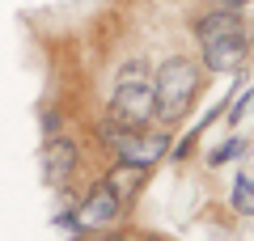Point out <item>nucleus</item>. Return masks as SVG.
I'll return each instance as SVG.
<instances>
[{
  "label": "nucleus",
  "instance_id": "obj_1",
  "mask_svg": "<svg viewBox=\"0 0 254 241\" xmlns=\"http://www.w3.org/2000/svg\"><path fill=\"white\" fill-rule=\"evenodd\" d=\"M195 38H199V55L203 68L212 72H237L250 51V34H246V21L233 9H212L195 21Z\"/></svg>",
  "mask_w": 254,
  "mask_h": 241
},
{
  "label": "nucleus",
  "instance_id": "obj_2",
  "mask_svg": "<svg viewBox=\"0 0 254 241\" xmlns=\"http://www.w3.org/2000/svg\"><path fill=\"white\" fill-rule=\"evenodd\" d=\"M195 93H199V63L187 60V55H174L157 68L153 76V115L157 123L174 127L190 115L195 106Z\"/></svg>",
  "mask_w": 254,
  "mask_h": 241
},
{
  "label": "nucleus",
  "instance_id": "obj_3",
  "mask_svg": "<svg viewBox=\"0 0 254 241\" xmlns=\"http://www.w3.org/2000/svg\"><path fill=\"white\" fill-rule=\"evenodd\" d=\"M110 119L127 127H148L153 123V76H148V63L131 60L119 72V85L110 93Z\"/></svg>",
  "mask_w": 254,
  "mask_h": 241
},
{
  "label": "nucleus",
  "instance_id": "obj_4",
  "mask_svg": "<svg viewBox=\"0 0 254 241\" xmlns=\"http://www.w3.org/2000/svg\"><path fill=\"white\" fill-rule=\"evenodd\" d=\"M102 144L115 148L119 161H136V165H148L153 170L157 161L170 152V135L165 131H148V127H127V123H102Z\"/></svg>",
  "mask_w": 254,
  "mask_h": 241
},
{
  "label": "nucleus",
  "instance_id": "obj_5",
  "mask_svg": "<svg viewBox=\"0 0 254 241\" xmlns=\"http://www.w3.org/2000/svg\"><path fill=\"white\" fill-rule=\"evenodd\" d=\"M119 212H123V199H119L106 182H98V186L85 195V203L76 207L72 220H76V229H106V224L119 220Z\"/></svg>",
  "mask_w": 254,
  "mask_h": 241
},
{
  "label": "nucleus",
  "instance_id": "obj_6",
  "mask_svg": "<svg viewBox=\"0 0 254 241\" xmlns=\"http://www.w3.org/2000/svg\"><path fill=\"white\" fill-rule=\"evenodd\" d=\"M76 161H81V152H76V144L72 140H51L47 144V157H43V170H47V182L51 186H68L72 182V174H76Z\"/></svg>",
  "mask_w": 254,
  "mask_h": 241
},
{
  "label": "nucleus",
  "instance_id": "obj_7",
  "mask_svg": "<svg viewBox=\"0 0 254 241\" xmlns=\"http://www.w3.org/2000/svg\"><path fill=\"white\" fill-rule=\"evenodd\" d=\"M144 178H148V165H136V161H115V165H110V174H106L102 182H106V186L127 203V199H136V195H140Z\"/></svg>",
  "mask_w": 254,
  "mask_h": 241
},
{
  "label": "nucleus",
  "instance_id": "obj_8",
  "mask_svg": "<svg viewBox=\"0 0 254 241\" xmlns=\"http://www.w3.org/2000/svg\"><path fill=\"white\" fill-rule=\"evenodd\" d=\"M233 212H242V216H254V178H246V174H237V182H233Z\"/></svg>",
  "mask_w": 254,
  "mask_h": 241
},
{
  "label": "nucleus",
  "instance_id": "obj_9",
  "mask_svg": "<svg viewBox=\"0 0 254 241\" xmlns=\"http://www.w3.org/2000/svg\"><path fill=\"white\" fill-rule=\"evenodd\" d=\"M237 152H242V140H229L225 148H216V152H212V165H225V161H233Z\"/></svg>",
  "mask_w": 254,
  "mask_h": 241
},
{
  "label": "nucleus",
  "instance_id": "obj_10",
  "mask_svg": "<svg viewBox=\"0 0 254 241\" xmlns=\"http://www.w3.org/2000/svg\"><path fill=\"white\" fill-rule=\"evenodd\" d=\"M250 106H254V89H246V93H242V102L233 106V123H237V119H242V115H246Z\"/></svg>",
  "mask_w": 254,
  "mask_h": 241
},
{
  "label": "nucleus",
  "instance_id": "obj_11",
  "mask_svg": "<svg viewBox=\"0 0 254 241\" xmlns=\"http://www.w3.org/2000/svg\"><path fill=\"white\" fill-rule=\"evenodd\" d=\"M242 4H250V0H220V9H242Z\"/></svg>",
  "mask_w": 254,
  "mask_h": 241
}]
</instances>
